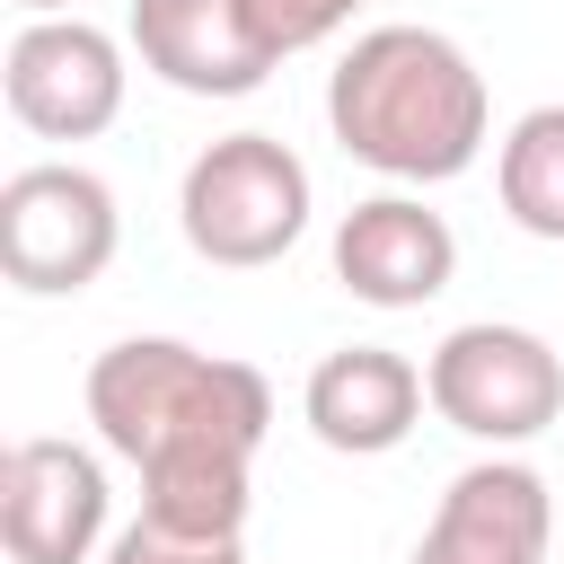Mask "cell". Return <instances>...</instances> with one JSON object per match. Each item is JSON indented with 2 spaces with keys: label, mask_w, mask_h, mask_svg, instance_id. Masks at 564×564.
I'll use <instances>...</instances> for the list:
<instances>
[{
  "label": "cell",
  "mask_w": 564,
  "mask_h": 564,
  "mask_svg": "<svg viewBox=\"0 0 564 564\" xmlns=\"http://www.w3.org/2000/svg\"><path fill=\"white\" fill-rule=\"evenodd\" d=\"M494 185H502V212L529 238H564V106H529L502 132Z\"/></svg>",
  "instance_id": "12"
},
{
  "label": "cell",
  "mask_w": 564,
  "mask_h": 564,
  "mask_svg": "<svg viewBox=\"0 0 564 564\" xmlns=\"http://www.w3.org/2000/svg\"><path fill=\"white\" fill-rule=\"evenodd\" d=\"M88 423L123 467H141V511L247 538L256 449L273 423V388L256 361L176 335H123L88 361Z\"/></svg>",
  "instance_id": "1"
},
{
  "label": "cell",
  "mask_w": 564,
  "mask_h": 564,
  "mask_svg": "<svg viewBox=\"0 0 564 564\" xmlns=\"http://www.w3.org/2000/svg\"><path fill=\"white\" fill-rule=\"evenodd\" d=\"M326 123L344 159L397 176V185H449L476 167L494 132L485 70L441 26H370L326 79Z\"/></svg>",
  "instance_id": "2"
},
{
  "label": "cell",
  "mask_w": 564,
  "mask_h": 564,
  "mask_svg": "<svg viewBox=\"0 0 564 564\" xmlns=\"http://www.w3.org/2000/svg\"><path fill=\"white\" fill-rule=\"evenodd\" d=\"M123 44L106 26H88L79 9L70 18H26L0 53V88H9V115L35 132V141H97L115 115H123Z\"/></svg>",
  "instance_id": "6"
},
{
  "label": "cell",
  "mask_w": 564,
  "mask_h": 564,
  "mask_svg": "<svg viewBox=\"0 0 564 564\" xmlns=\"http://www.w3.org/2000/svg\"><path fill=\"white\" fill-rule=\"evenodd\" d=\"M308 167L291 141L273 132H220L185 159V185H176V229L203 264H229V273H256V264H282L308 229Z\"/></svg>",
  "instance_id": "3"
},
{
  "label": "cell",
  "mask_w": 564,
  "mask_h": 564,
  "mask_svg": "<svg viewBox=\"0 0 564 564\" xmlns=\"http://www.w3.org/2000/svg\"><path fill=\"white\" fill-rule=\"evenodd\" d=\"M97 564H247V546L220 538V529H185V520L141 511V520H123V529L106 538Z\"/></svg>",
  "instance_id": "14"
},
{
  "label": "cell",
  "mask_w": 564,
  "mask_h": 564,
  "mask_svg": "<svg viewBox=\"0 0 564 564\" xmlns=\"http://www.w3.org/2000/svg\"><path fill=\"white\" fill-rule=\"evenodd\" d=\"M106 511H115V494H106L97 449L53 441V432L9 441V458H0V546H9V564H88L106 546Z\"/></svg>",
  "instance_id": "7"
},
{
  "label": "cell",
  "mask_w": 564,
  "mask_h": 564,
  "mask_svg": "<svg viewBox=\"0 0 564 564\" xmlns=\"http://www.w3.org/2000/svg\"><path fill=\"white\" fill-rule=\"evenodd\" d=\"M361 9H370V0H238V26L256 35L264 62H291V53L326 44V35H344Z\"/></svg>",
  "instance_id": "13"
},
{
  "label": "cell",
  "mask_w": 564,
  "mask_h": 564,
  "mask_svg": "<svg viewBox=\"0 0 564 564\" xmlns=\"http://www.w3.org/2000/svg\"><path fill=\"white\" fill-rule=\"evenodd\" d=\"M423 388H432V414L449 432H467L485 449H520L564 414V352L538 326L476 317V326H449L432 344Z\"/></svg>",
  "instance_id": "4"
},
{
  "label": "cell",
  "mask_w": 564,
  "mask_h": 564,
  "mask_svg": "<svg viewBox=\"0 0 564 564\" xmlns=\"http://www.w3.org/2000/svg\"><path fill=\"white\" fill-rule=\"evenodd\" d=\"M423 405H432L423 370H414L405 352H388V344H344V352H326V361L308 370V388H300L308 432H317L326 449H344V458H388V449L423 423Z\"/></svg>",
  "instance_id": "10"
},
{
  "label": "cell",
  "mask_w": 564,
  "mask_h": 564,
  "mask_svg": "<svg viewBox=\"0 0 564 564\" xmlns=\"http://www.w3.org/2000/svg\"><path fill=\"white\" fill-rule=\"evenodd\" d=\"M458 273V229L414 194H370L335 220V282L361 308H423Z\"/></svg>",
  "instance_id": "9"
},
{
  "label": "cell",
  "mask_w": 564,
  "mask_h": 564,
  "mask_svg": "<svg viewBox=\"0 0 564 564\" xmlns=\"http://www.w3.org/2000/svg\"><path fill=\"white\" fill-rule=\"evenodd\" d=\"M555 546V494L529 458H476L449 476L432 529L414 538V564H546Z\"/></svg>",
  "instance_id": "8"
},
{
  "label": "cell",
  "mask_w": 564,
  "mask_h": 564,
  "mask_svg": "<svg viewBox=\"0 0 564 564\" xmlns=\"http://www.w3.org/2000/svg\"><path fill=\"white\" fill-rule=\"evenodd\" d=\"M123 247V212H115V185L79 159H44V167H18L0 185V273L26 291V300H70L88 291Z\"/></svg>",
  "instance_id": "5"
},
{
  "label": "cell",
  "mask_w": 564,
  "mask_h": 564,
  "mask_svg": "<svg viewBox=\"0 0 564 564\" xmlns=\"http://www.w3.org/2000/svg\"><path fill=\"white\" fill-rule=\"evenodd\" d=\"M123 44L176 97H256L273 70L256 53V35L238 26V0H132Z\"/></svg>",
  "instance_id": "11"
},
{
  "label": "cell",
  "mask_w": 564,
  "mask_h": 564,
  "mask_svg": "<svg viewBox=\"0 0 564 564\" xmlns=\"http://www.w3.org/2000/svg\"><path fill=\"white\" fill-rule=\"evenodd\" d=\"M18 9H26V18H70L79 0H18Z\"/></svg>",
  "instance_id": "15"
}]
</instances>
